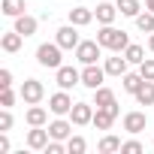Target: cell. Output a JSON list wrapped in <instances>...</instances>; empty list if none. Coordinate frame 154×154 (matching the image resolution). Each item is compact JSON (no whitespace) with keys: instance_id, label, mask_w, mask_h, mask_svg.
<instances>
[{"instance_id":"1","label":"cell","mask_w":154,"mask_h":154,"mask_svg":"<svg viewBox=\"0 0 154 154\" xmlns=\"http://www.w3.org/2000/svg\"><path fill=\"white\" fill-rule=\"evenodd\" d=\"M97 42H100L103 48H109V51H124V48L130 45V36H127V30H118V27H112V24H103V27L97 30Z\"/></svg>"},{"instance_id":"2","label":"cell","mask_w":154,"mask_h":154,"mask_svg":"<svg viewBox=\"0 0 154 154\" xmlns=\"http://www.w3.org/2000/svg\"><path fill=\"white\" fill-rule=\"evenodd\" d=\"M60 45L57 42H42L39 48H36V60H39V66H48V69H57V66H63L60 63Z\"/></svg>"},{"instance_id":"3","label":"cell","mask_w":154,"mask_h":154,"mask_svg":"<svg viewBox=\"0 0 154 154\" xmlns=\"http://www.w3.org/2000/svg\"><path fill=\"white\" fill-rule=\"evenodd\" d=\"M18 94H21V100H24V103L36 106V103L45 97V88H42V82H39V79H27V82L21 85V91H18Z\"/></svg>"},{"instance_id":"4","label":"cell","mask_w":154,"mask_h":154,"mask_svg":"<svg viewBox=\"0 0 154 154\" xmlns=\"http://www.w3.org/2000/svg\"><path fill=\"white\" fill-rule=\"evenodd\" d=\"M103 79H106V69H100L97 63H85V69H82V85L85 88L97 91V88H103Z\"/></svg>"},{"instance_id":"5","label":"cell","mask_w":154,"mask_h":154,"mask_svg":"<svg viewBox=\"0 0 154 154\" xmlns=\"http://www.w3.org/2000/svg\"><path fill=\"white\" fill-rule=\"evenodd\" d=\"M100 42L97 39H85V42H79L75 45V57H79L82 63H97V57H100Z\"/></svg>"},{"instance_id":"6","label":"cell","mask_w":154,"mask_h":154,"mask_svg":"<svg viewBox=\"0 0 154 154\" xmlns=\"http://www.w3.org/2000/svg\"><path fill=\"white\" fill-rule=\"evenodd\" d=\"M69 118H72V124H75V127H85V124H91V121H94V106H91V103H72Z\"/></svg>"},{"instance_id":"7","label":"cell","mask_w":154,"mask_h":154,"mask_svg":"<svg viewBox=\"0 0 154 154\" xmlns=\"http://www.w3.org/2000/svg\"><path fill=\"white\" fill-rule=\"evenodd\" d=\"M57 85H60L63 91L82 85V72L75 69V66H57Z\"/></svg>"},{"instance_id":"8","label":"cell","mask_w":154,"mask_h":154,"mask_svg":"<svg viewBox=\"0 0 154 154\" xmlns=\"http://www.w3.org/2000/svg\"><path fill=\"white\" fill-rule=\"evenodd\" d=\"M48 109H51L54 115H69V109H72V97L60 88L57 94H51V97H48Z\"/></svg>"},{"instance_id":"9","label":"cell","mask_w":154,"mask_h":154,"mask_svg":"<svg viewBox=\"0 0 154 154\" xmlns=\"http://www.w3.org/2000/svg\"><path fill=\"white\" fill-rule=\"evenodd\" d=\"M115 118H118V103H115V106H106V109H97L91 124H94L97 130H109V127L115 124Z\"/></svg>"},{"instance_id":"10","label":"cell","mask_w":154,"mask_h":154,"mask_svg":"<svg viewBox=\"0 0 154 154\" xmlns=\"http://www.w3.org/2000/svg\"><path fill=\"white\" fill-rule=\"evenodd\" d=\"M54 42H57L60 48H75V45L82 42V39H79V33H75V24H63V27H57Z\"/></svg>"},{"instance_id":"11","label":"cell","mask_w":154,"mask_h":154,"mask_svg":"<svg viewBox=\"0 0 154 154\" xmlns=\"http://www.w3.org/2000/svg\"><path fill=\"white\" fill-rule=\"evenodd\" d=\"M48 139H51V133H48V130H42V127H33V130L27 133V148H33V151H45Z\"/></svg>"},{"instance_id":"12","label":"cell","mask_w":154,"mask_h":154,"mask_svg":"<svg viewBox=\"0 0 154 154\" xmlns=\"http://www.w3.org/2000/svg\"><path fill=\"white\" fill-rule=\"evenodd\" d=\"M145 124H148L145 112H127V115H124V130H127V133H142Z\"/></svg>"},{"instance_id":"13","label":"cell","mask_w":154,"mask_h":154,"mask_svg":"<svg viewBox=\"0 0 154 154\" xmlns=\"http://www.w3.org/2000/svg\"><path fill=\"white\" fill-rule=\"evenodd\" d=\"M36 27H39V21H36L33 15H27V12L15 18V30H18L24 39H27V36H33V33H36Z\"/></svg>"},{"instance_id":"14","label":"cell","mask_w":154,"mask_h":154,"mask_svg":"<svg viewBox=\"0 0 154 154\" xmlns=\"http://www.w3.org/2000/svg\"><path fill=\"white\" fill-rule=\"evenodd\" d=\"M127 63H130V60L115 51L112 57H106V66H103V69H106V75H124V72H127Z\"/></svg>"},{"instance_id":"15","label":"cell","mask_w":154,"mask_h":154,"mask_svg":"<svg viewBox=\"0 0 154 154\" xmlns=\"http://www.w3.org/2000/svg\"><path fill=\"white\" fill-rule=\"evenodd\" d=\"M97 15H94V9H85V6H75V9H69V24H75V27H85V24H91Z\"/></svg>"},{"instance_id":"16","label":"cell","mask_w":154,"mask_h":154,"mask_svg":"<svg viewBox=\"0 0 154 154\" xmlns=\"http://www.w3.org/2000/svg\"><path fill=\"white\" fill-rule=\"evenodd\" d=\"M94 15H97V21H100V24H112V21H115V15H118V6H115V3H97Z\"/></svg>"},{"instance_id":"17","label":"cell","mask_w":154,"mask_h":154,"mask_svg":"<svg viewBox=\"0 0 154 154\" xmlns=\"http://www.w3.org/2000/svg\"><path fill=\"white\" fill-rule=\"evenodd\" d=\"M21 33L18 30H9V33H3V39H0V45H3V51H9V54H15L18 48H21Z\"/></svg>"},{"instance_id":"18","label":"cell","mask_w":154,"mask_h":154,"mask_svg":"<svg viewBox=\"0 0 154 154\" xmlns=\"http://www.w3.org/2000/svg\"><path fill=\"white\" fill-rule=\"evenodd\" d=\"M48 133H51V139H69V133H72V124L69 121H51L48 124Z\"/></svg>"},{"instance_id":"19","label":"cell","mask_w":154,"mask_h":154,"mask_svg":"<svg viewBox=\"0 0 154 154\" xmlns=\"http://www.w3.org/2000/svg\"><path fill=\"white\" fill-rule=\"evenodd\" d=\"M133 97H136V103H139V106H151V103H154V82H148V79H145V82H142V88H139Z\"/></svg>"},{"instance_id":"20","label":"cell","mask_w":154,"mask_h":154,"mask_svg":"<svg viewBox=\"0 0 154 154\" xmlns=\"http://www.w3.org/2000/svg\"><path fill=\"white\" fill-rule=\"evenodd\" d=\"M0 9H3V15H9V18H18V15H24V0H3L0 3Z\"/></svg>"},{"instance_id":"21","label":"cell","mask_w":154,"mask_h":154,"mask_svg":"<svg viewBox=\"0 0 154 154\" xmlns=\"http://www.w3.org/2000/svg\"><path fill=\"white\" fill-rule=\"evenodd\" d=\"M121 79H124L121 85H124V91H127V94H136V91L142 88V82H145V79H142V72H124Z\"/></svg>"},{"instance_id":"22","label":"cell","mask_w":154,"mask_h":154,"mask_svg":"<svg viewBox=\"0 0 154 154\" xmlns=\"http://www.w3.org/2000/svg\"><path fill=\"white\" fill-rule=\"evenodd\" d=\"M94 106H97V109L115 106V94H112L109 88H97V91H94Z\"/></svg>"},{"instance_id":"23","label":"cell","mask_w":154,"mask_h":154,"mask_svg":"<svg viewBox=\"0 0 154 154\" xmlns=\"http://www.w3.org/2000/svg\"><path fill=\"white\" fill-rule=\"evenodd\" d=\"M45 121H48V115H45L42 106H30L27 109V124L30 127H45Z\"/></svg>"},{"instance_id":"24","label":"cell","mask_w":154,"mask_h":154,"mask_svg":"<svg viewBox=\"0 0 154 154\" xmlns=\"http://www.w3.org/2000/svg\"><path fill=\"white\" fill-rule=\"evenodd\" d=\"M121 145H124V142H121L118 136H103L100 145H97V151H100V154H115V151H121Z\"/></svg>"},{"instance_id":"25","label":"cell","mask_w":154,"mask_h":154,"mask_svg":"<svg viewBox=\"0 0 154 154\" xmlns=\"http://www.w3.org/2000/svg\"><path fill=\"white\" fill-rule=\"evenodd\" d=\"M115 6H118V12L127 15V18H136V15H139V0H118Z\"/></svg>"},{"instance_id":"26","label":"cell","mask_w":154,"mask_h":154,"mask_svg":"<svg viewBox=\"0 0 154 154\" xmlns=\"http://www.w3.org/2000/svg\"><path fill=\"white\" fill-rule=\"evenodd\" d=\"M124 57H127L130 63H142V60H145V48L136 45V42H130V45L124 48Z\"/></svg>"},{"instance_id":"27","label":"cell","mask_w":154,"mask_h":154,"mask_svg":"<svg viewBox=\"0 0 154 154\" xmlns=\"http://www.w3.org/2000/svg\"><path fill=\"white\" fill-rule=\"evenodd\" d=\"M136 27H139L142 33H154V12H151V9H148L145 15L139 12V15H136Z\"/></svg>"},{"instance_id":"28","label":"cell","mask_w":154,"mask_h":154,"mask_svg":"<svg viewBox=\"0 0 154 154\" xmlns=\"http://www.w3.org/2000/svg\"><path fill=\"white\" fill-rule=\"evenodd\" d=\"M85 148H88V142H85L82 136H69V139H66V151H69V154H85Z\"/></svg>"},{"instance_id":"29","label":"cell","mask_w":154,"mask_h":154,"mask_svg":"<svg viewBox=\"0 0 154 154\" xmlns=\"http://www.w3.org/2000/svg\"><path fill=\"white\" fill-rule=\"evenodd\" d=\"M139 72H142V79L154 82V57H151V60H142V63H139Z\"/></svg>"},{"instance_id":"30","label":"cell","mask_w":154,"mask_h":154,"mask_svg":"<svg viewBox=\"0 0 154 154\" xmlns=\"http://www.w3.org/2000/svg\"><path fill=\"white\" fill-rule=\"evenodd\" d=\"M121 154H142V142H136V139L124 142V145H121Z\"/></svg>"},{"instance_id":"31","label":"cell","mask_w":154,"mask_h":154,"mask_svg":"<svg viewBox=\"0 0 154 154\" xmlns=\"http://www.w3.org/2000/svg\"><path fill=\"white\" fill-rule=\"evenodd\" d=\"M63 151H66V145H60V139H51L45 145V154H63Z\"/></svg>"},{"instance_id":"32","label":"cell","mask_w":154,"mask_h":154,"mask_svg":"<svg viewBox=\"0 0 154 154\" xmlns=\"http://www.w3.org/2000/svg\"><path fill=\"white\" fill-rule=\"evenodd\" d=\"M12 127V115H9V109H3V112H0V133H6Z\"/></svg>"},{"instance_id":"33","label":"cell","mask_w":154,"mask_h":154,"mask_svg":"<svg viewBox=\"0 0 154 154\" xmlns=\"http://www.w3.org/2000/svg\"><path fill=\"white\" fill-rule=\"evenodd\" d=\"M12 103H15V94H12L9 88H3V94H0V106H3V109H9Z\"/></svg>"},{"instance_id":"34","label":"cell","mask_w":154,"mask_h":154,"mask_svg":"<svg viewBox=\"0 0 154 154\" xmlns=\"http://www.w3.org/2000/svg\"><path fill=\"white\" fill-rule=\"evenodd\" d=\"M9 85H12V72H9V69H0V91L9 88Z\"/></svg>"},{"instance_id":"35","label":"cell","mask_w":154,"mask_h":154,"mask_svg":"<svg viewBox=\"0 0 154 154\" xmlns=\"http://www.w3.org/2000/svg\"><path fill=\"white\" fill-rule=\"evenodd\" d=\"M6 151H9V139H6V136H0V154H6Z\"/></svg>"},{"instance_id":"36","label":"cell","mask_w":154,"mask_h":154,"mask_svg":"<svg viewBox=\"0 0 154 154\" xmlns=\"http://www.w3.org/2000/svg\"><path fill=\"white\" fill-rule=\"evenodd\" d=\"M145 6H148V9H151V12H154V0H145Z\"/></svg>"},{"instance_id":"37","label":"cell","mask_w":154,"mask_h":154,"mask_svg":"<svg viewBox=\"0 0 154 154\" xmlns=\"http://www.w3.org/2000/svg\"><path fill=\"white\" fill-rule=\"evenodd\" d=\"M148 48H151V51H154V33H151V39H148Z\"/></svg>"},{"instance_id":"38","label":"cell","mask_w":154,"mask_h":154,"mask_svg":"<svg viewBox=\"0 0 154 154\" xmlns=\"http://www.w3.org/2000/svg\"><path fill=\"white\" fill-rule=\"evenodd\" d=\"M151 145H154V142H151Z\"/></svg>"}]
</instances>
